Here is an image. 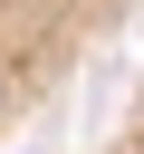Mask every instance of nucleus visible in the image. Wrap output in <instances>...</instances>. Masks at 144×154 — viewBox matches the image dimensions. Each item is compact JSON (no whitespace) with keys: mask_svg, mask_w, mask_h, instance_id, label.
I'll list each match as a JSON object with an SVG mask.
<instances>
[{"mask_svg":"<svg viewBox=\"0 0 144 154\" xmlns=\"http://www.w3.org/2000/svg\"><path fill=\"white\" fill-rule=\"evenodd\" d=\"M67 154H144V48L125 58V87H115L106 125H96L86 144H67Z\"/></svg>","mask_w":144,"mask_h":154,"instance_id":"obj_2","label":"nucleus"},{"mask_svg":"<svg viewBox=\"0 0 144 154\" xmlns=\"http://www.w3.org/2000/svg\"><path fill=\"white\" fill-rule=\"evenodd\" d=\"M134 48H144V0H0V154L58 125Z\"/></svg>","mask_w":144,"mask_h":154,"instance_id":"obj_1","label":"nucleus"}]
</instances>
